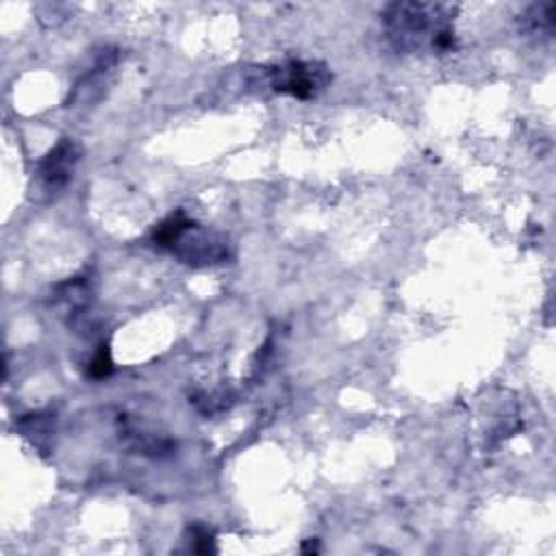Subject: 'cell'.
<instances>
[{"label":"cell","mask_w":556,"mask_h":556,"mask_svg":"<svg viewBox=\"0 0 556 556\" xmlns=\"http://www.w3.org/2000/svg\"><path fill=\"white\" fill-rule=\"evenodd\" d=\"M80 161V146L72 137H61L37 163L35 169V189L37 195L54 198L61 193L74 176V169Z\"/></svg>","instance_id":"obj_4"},{"label":"cell","mask_w":556,"mask_h":556,"mask_svg":"<svg viewBox=\"0 0 556 556\" xmlns=\"http://www.w3.org/2000/svg\"><path fill=\"white\" fill-rule=\"evenodd\" d=\"M263 70L271 91L293 96L298 100H311L319 96L332 80L330 70L319 61L287 59Z\"/></svg>","instance_id":"obj_3"},{"label":"cell","mask_w":556,"mask_h":556,"mask_svg":"<svg viewBox=\"0 0 556 556\" xmlns=\"http://www.w3.org/2000/svg\"><path fill=\"white\" fill-rule=\"evenodd\" d=\"M191 536H193V545H191V549L193 552H198V554H208V552H215V539L211 536V532L206 530V528H200V526H195L193 530H191Z\"/></svg>","instance_id":"obj_7"},{"label":"cell","mask_w":556,"mask_h":556,"mask_svg":"<svg viewBox=\"0 0 556 556\" xmlns=\"http://www.w3.org/2000/svg\"><path fill=\"white\" fill-rule=\"evenodd\" d=\"M152 243L189 265H213L228 258V241L189 219L182 211L172 213L152 230Z\"/></svg>","instance_id":"obj_2"},{"label":"cell","mask_w":556,"mask_h":556,"mask_svg":"<svg viewBox=\"0 0 556 556\" xmlns=\"http://www.w3.org/2000/svg\"><path fill=\"white\" fill-rule=\"evenodd\" d=\"M454 7L432 2H393L382 13L389 43L402 54L432 52L447 54L456 50L452 28Z\"/></svg>","instance_id":"obj_1"},{"label":"cell","mask_w":556,"mask_h":556,"mask_svg":"<svg viewBox=\"0 0 556 556\" xmlns=\"http://www.w3.org/2000/svg\"><path fill=\"white\" fill-rule=\"evenodd\" d=\"M521 26L523 30L536 35V33H545L552 35L554 30V4L545 2V4H534L528 9V13L521 17Z\"/></svg>","instance_id":"obj_5"},{"label":"cell","mask_w":556,"mask_h":556,"mask_svg":"<svg viewBox=\"0 0 556 556\" xmlns=\"http://www.w3.org/2000/svg\"><path fill=\"white\" fill-rule=\"evenodd\" d=\"M113 369V363H111V354H109V348L106 345H100L98 354L91 358L89 363V376L91 378H106Z\"/></svg>","instance_id":"obj_6"}]
</instances>
